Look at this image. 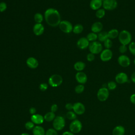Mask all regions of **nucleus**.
Returning a JSON list of instances; mask_svg holds the SVG:
<instances>
[{"label": "nucleus", "mask_w": 135, "mask_h": 135, "mask_svg": "<svg viewBox=\"0 0 135 135\" xmlns=\"http://www.w3.org/2000/svg\"><path fill=\"white\" fill-rule=\"evenodd\" d=\"M65 124V119L62 116H57L55 118L53 122V126L54 129L56 131L62 130Z\"/></svg>", "instance_id": "obj_5"}, {"label": "nucleus", "mask_w": 135, "mask_h": 135, "mask_svg": "<svg viewBox=\"0 0 135 135\" xmlns=\"http://www.w3.org/2000/svg\"><path fill=\"white\" fill-rule=\"evenodd\" d=\"M33 135H45V131L44 129L41 126H37L34 127L33 129Z\"/></svg>", "instance_id": "obj_22"}, {"label": "nucleus", "mask_w": 135, "mask_h": 135, "mask_svg": "<svg viewBox=\"0 0 135 135\" xmlns=\"http://www.w3.org/2000/svg\"><path fill=\"white\" fill-rule=\"evenodd\" d=\"M47 88H48V85L46 83H42L40 84V85L39 86V88L42 91H46L47 90Z\"/></svg>", "instance_id": "obj_41"}, {"label": "nucleus", "mask_w": 135, "mask_h": 135, "mask_svg": "<svg viewBox=\"0 0 135 135\" xmlns=\"http://www.w3.org/2000/svg\"><path fill=\"white\" fill-rule=\"evenodd\" d=\"M21 135H30V134H28V133H22Z\"/></svg>", "instance_id": "obj_48"}, {"label": "nucleus", "mask_w": 135, "mask_h": 135, "mask_svg": "<svg viewBox=\"0 0 135 135\" xmlns=\"http://www.w3.org/2000/svg\"><path fill=\"white\" fill-rule=\"evenodd\" d=\"M25 127L27 130H32L34 127V123L32 121H28L25 124Z\"/></svg>", "instance_id": "obj_36"}, {"label": "nucleus", "mask_w": 135, "mask_h": 135, "mask_svg": "<svg viewBox=\"0 0 135 135\" xmlns=\"http://www.w3.org/2000/svg\"><path fill=\"white\" fill-rule=\"evenodd\" d=\"M130 100L131 103L135 104V93L132 94L130 98Z\"/></svg>", "instance_id": "obj_44"}, {"label": "nucleus", "mask_w": 135, "mask_h": 135, "mask_svg": "<svg viewBox=\"0 0 135 135\" xmlns=\"http://www.w3.org/2000/svg\"><path fill=\"white\" fill-rule=\"evenodd\" d=\"M125 129L122 126H116L112 131V135H124Z\"/></svg>", "instance_id": "obj_21"}, {"label": "nucleus", "mask_w": 135, "mask_h": 135, "mask_svg": "<svg viewBox=\"0 0 135 135\" xmlns=\"http://www.w3.org/2000/svg\"><path fill=\"white\" fill-rule=\"evenodd\" d=\"M33 31L35 35L39 36L43 33L44 31V27L41 23H36L33 26Z\"/></svg>", "instance_id": "obj_16"}, {"label": "nucleus", "mask_w": 135, "mask_h": 135, "mask_svg": "<svg viewBox=\"0 0 135 135\" xmlns=\"http://www.w3.org/2000/svg\"><path fill=\"white\" fill-rule=\"evenodd\" d=\"M115 82L119 84H123L128 82V77L127 74L124 72L118 73L115 77Z\"/></svg>", "instance_id": "obj_12"}, {"label": "nucleus", "mask_w": 135, "mask_h": 135, "mask_svg": "<svg viewBox=\"0 0 135 135\" xmlns=\"http://www.w3.org/2000/svg\"><path fill=\"white\" fill-rule=\"evenodd\" d=\"M84 90V86L83 84H80L78 85H76L75 88V91L78 94H80L83 92Z\"/></svg>", "instance_id": "obj_34"}, {"label": "nucleus", "mask_w": 135, "mask_h": 135, "mask_svg": "<svg viewBox=\"0 0 135 135\" xmlns=\"http://www.w3.org/2000/svg\"><path fill=\"white\" fill-rule=\"evenodd\" d=\"M59 26L61 31L65 33H70L73 31V26L72 23L68 21H61Z\"/></svg>", "instance_id": "obj_6"}, {"label": "nucleus", "mask_w": 135, "mask_h": 135, "mask_svg": "<svg viewBox=\"0 0 135 135\" xmlns=\"http://www.w3.org/2000/svg\"><path fill=\"white\" fill-rule=\"evenodd\" d=\"M128 45V49L130 52L135 56V42H131Z\"/></svg>", "instance_id": "obj_35"}, {"label": "nucleus", "mask_w": 135, "mask_h": 135, "mask_svg": "<svg viewBox=\"0 0 135 135\" xmlns=\"http://www.w3.org/2000/svg\"><path fill=\"white\" fill-rule=\"evenodd\" d=\"M62 135H74L73 133L71 131H65L62 133Z\"/></svg>", "instance_id": "obj_47"}, {"label": "nucleus", "mask_w": 135, "mask_h": 135, "mask_svg": "<svg viewBox=\"0 0 135 135\" xmlns=\"http://www.w3.org/2000/svg\"><path fill=\"white\" fill-rule=\"evenodd\" d=\"M75 79L76 81L80 84H83L85 83L88 80V77L86 74L82 72H78L75 75Z\"/></svg>", "instance_id": "obj_15"}, {"label": "nucleus", "mask_w": 135, "mask_h": 135, "mask_svg": "<svg viewBox=\"0 0 135 135\" xmlns=\"http://www.w3.org/2000/svg\"><path fill=\"white\" fill-rule=\"evenodd\" d=\"M103 1L102 0H91L89 5L90 7L94 11H97L101 8L102 6Z\"/></svg>", "instance_id": "obj_19"}, {"label": "nucleus", "mask_w": 135, "mask_h": 135, "mask_svg": "<svg viewBox=\"0 0 135 135\" xmlns=\"http://www.w3.org/2000/svg\"><path fill=\"white\" fill-rule=\"evenodd\" d=\"M73 110L75 114L81 115L85 112V108L83 104L81 102H76L73 104Z\"/></svg>", "instance_id": "obj_13"}, {"label": "nucleus", "mask_w": 135, "mask_h": 135, "mask_svg": "<svg viewBox=\"0 0 135 135\" xmlns=\"http://www.w3.org/2000/svg\"><path fill=\"white\" fill-rule=\"evenodd\" d=\"M86 37L90 42L96 41L98 39V34L97 33L91 32L87 34Z\"/></svg>", "instance_id": "obj_28"}, {"label": "nucleus", "mask_w": 135, "mask_h": 135, "mask_svg": "<svg viewBox=\"0 0 135 135\" xmlns=\"http://www.w3.org/2000/svg\"><path fill=\"white\" fill-rule=\"evenodd\" d=\"M103 24L101 22L97 21L93 23L91 27V30L95 33H99L102 31Z\"/></svg>", "instance_id": "obj_17"}, {"label": "nucleus", "mask_w": 135, "mask_h": 135, "mask_svg": "<svg viewBox=\"0 0 135 135\" xmlns=\"http://www.w3.org/2000/svg\"><path fill=\"white\" fill-rule=\"evenodd\" d=\"M85 68V63L82 61H78L74 64V69L78 71H82Z\"/></svg>", "instance_id": "obj_24"}, {"label": "nucleus", "mask_w": 135, "mask_h": 135, "mask_svg": "<svg viewBox=\"0 0 135 135\" xmlns=\"http://www.w3.org/2000/svg\"><path fill=\"white\" fill-rule=\"evenodd\" d=\"M82 128V125L81 121L76 119L72 121L69 126L70 130L73 133H77L80 132Z\"/></svg>", "instance_id": "obj_9"}, {"label": "nucleus", "mask_w": 135, "mask_h": 135, "mask_svg": "<svg viewBox=\"0 0 135 135\" xmlns=\"http://www.w3.org/2000/svg\"><path fill=\"white\" fill-rule=\"evenodd\" d=\"M105 14V10L104 8H100L96 11L95 12V16L98 18H103Z\"/></svg>", "instance_id": "obj_29"}, {"label": "nucleus", "mask_w": 135, "mask_h": 135, "mask_svg": "<svg viewBox=\"0 0 135 135\" xmlns=\"http://www.w3.org/2000/svg\"><path fill=\"white\" fill-rule=\"evenodd\" d=\"M7 8V4L4 2L0 3V12H4Z\"/></svg>", "instance_id": "obj_40"}, {"label": "nucleus", "mask_w": 135, "mask_h": 135, "mask_svg": "<svg viewBox=\"0 0 135 135\" xmlns=\"http://www.w3.org/2000/svg\"><path fill=\"white\" fill-rule=\"evenodd\" d=\"M83 29H84V27L82 24H77L73 26L72 32L76 34H78L81 33L83 32Z\"/></svg>", "instance_id": "obj_26"}, {"label": "nucleus", "mask_w": 135, "mask_h": 135, "mask_svg": "<svg viewBox=\"0 0 135 135\" xmlns=\"http://www.w3.org/2000/svg\"><path fill=\"white\" fill-rule=\"evenodd\" d=\"M55 118V115L54 113L51 111L46 113L44 116V119L47 122H50L54 120Z\"/></svg>", "instance_id": "obj_27"}, {"label": "nucleus", "mask_w": 135, "mask_h": 135, "mask_svg": "<svg viewBox=\"0 0 135 135\" xmlns=\"http://www.w3.org/2000/svg\"><path fill=\"white\" fill-rule=\"evenodd\" d=\"M117 88V83L114 81H111L107 83V88L109 90H113Z\"/></svg>", "instance_id": "obj_33"}, {"label": "nucleus", "mask_w": 135, "mask_h": 135, "mask_svg": "<svg viewBox=\"0 0 135 135\" xmlns=\"http://www.w3.org/2000/svg\"><path fill=\"white\" fill-rule=\"evenodd\" d=\"M133 63H134V64L135 65V57H134V59H133Z\"/></svg>", "instance_id": "obj_49"}, {"label": "nucleus", "mask_w": 135, "mask_h": 135, "mask_svg": "<svg viewBox=\"0 0 135 135\" xmlns=\"http://www.w3.org/2000/svg\"><path fill=\"white\" fill-rule=\"evenodd\" d=\"M112 56L113 53L110 49H105L103 50L100 54V60L103 62H108L110 61Z\"/></svg>", "instance_id": "obj_10"}, {"label": "nucleus", "mask_w": 135, "mask_h": 135, "mask_svg": "<svg viewBox=\"0 0 135 135\" xmlns=\"http://www.w3.org/2000/svg\"><path fill=\"white\" fill-rule=\"evenodd\" d=\"M44 17L43 15L40 13H37L35 14L34 16V19L36 23H41L43 21Z\"/></svg>", "instance_id": "obj_30"}, {"label": "nucleus", "mask_w": 135, "mask_h": 135, "mask_svg": "<svg viewBox=\"0 0 135 135\" xmlns=\"http://www.w3.org/2000/svg\"><path fill=\"white\" fill-rule=\"evenodd\" d=\"M118 63L122 67H128L131 63L130 58L125 54H121L118 58Z\"/></svg>", "instance_id": "obj_11"}, {"label": "nucleus", "mask_w": 135, "mask_h": 135, "mask_svg": "<svg viewBox=\"0 0 135 135\" xmlns=\"http://www.w3.org/2000/svg\"><path fill=\"white\" fill-rule=\"evenodd\" d=\"M48 82L50 86L52 87H57L62 84L63 79L60 75L54 74L49 78Z\"/></svg>", "instance_id": "obj_4"}, {"label": "nucleus", "mask_w": 135, "mask_h": 135, "mask_svg": "<svg viewBox=\"0 0 135 135\" xmlns=\"http://www.w3.org/2000/svg\"><path fill=\"white\" fill-rule=\"evenodd\" d=\"M119 34V31L116 28H112L108 32V38L110 39H114L118 37Z\"/></svg>", "instance_id": "obj_23"}, {"label": "nucleus", "mask_w": 135, "mask_h": 135, "mask_svg": "<svg viewBox=\"0 0 135 135\" xmlns=\"http://www.w3.org/2000/svg\"><path fill=\"white\" fill-rule=\"evenodd\" d=\"M128 50V47H127V45H121L119 46V52L122 54H124Z\"/></svg>", "instance_id": "obj_37"}, {"label": "nucleus", "mask_w": 135, "mask_h": 135, "mask_svg": "<svg viewBox=\"0 0 135 135\" xmlns=\"http://www.w3.org/2000/svg\"><path fill=\"white\" fill-rule=\"evenodd\" d=\"M36 109L34 108V107H31L30 110H29V112L30 113L32 114V115H33L34 114H35L36 113Z\"/></svg>", "instance_id": "obj_45"}, {"label": "nucleus", "mask_w": 135, "mask_h": 135, "mask_svg": "<svg viewBox=\"0 0 135 135\" xmlns=\"http://www.w3.org/2000/svg\"><path fill=\"white\" fill-rule=\"evenodd\" d=\"M113 45V42L111 39L108 38L103 42V46L107 49H110Z\"/></svg>", "instance_id": "obj_31"}, {"label": "nucleus", "mask_w": 135, "mask_h": 135, "mask_svg": "<svg viewBox=\"0 0 135 135\" xmlns=\"http://www.w3.org/2000/svg\"><path fill=\"white\" fill-rule=\"evenodd\" d=\"M88 48L90 52L94 54H100L103 50V46L101 42L97 41L90 42Z\"/></svg>", "instance_id": "obj_3"}, {"label": "nucleus", "mask_w": 135, "mask_h": 135, "mask_svg": "<svg viewBox=\"0 0 135 135\" xmlns=\"http://www.w3.org/2000/svg\"><path fill=\"white\" fill-rule=\"evenodd\" d=\"M131 80L132 82L135 83V71L132 73V74L131 75Z\"/></svg>", "instance_id": "obj_46"}, {"label": "nucleus", "mask_w": 135, "mask_h": 135, "mask_svg": "<svg viewBox=\"0 0 135 135\" xmlns=\"http://www.w3.org/2000/svg\"><path fill=\"white\" fill-rule=\"evenodd\" d=\"M45 135H57V132L54 129L50 128L45 132Z\"/></svg>", "instance_id": "obj_38"}, {"label": "nucleus", "mask_w": 135, "mask_h": 135, "mask_svg": "<svg viewBox=\"0 0 135 135\" xmlns=\"http://www.w3.org/2000/svg\"><path fill=\"white\" fill-rule=\"evenodd\" d=\"M94 59H95V54L90 52L87 54L86 60L89 62H92L94 60Z\"/></svg>", "instance_id": "obj_39"}, {"label": "nucleus", "mask_w": 135, "mask_h": 135, "mask_svg": "<svg viewBox=\"0 0 135 135\" xmlns=\"http://www.w3.org/2000/svg\"><path fill=\"white\" fill-rule=\"evenodd\" d=\"M103 8L107 11H112L118 6L117 0H104L102 3Z\"/></svg>", "instance_id": "obj_7"}, {"label": "nucleus", "mask_w": 135, "mask_h": 135, "mask_svg": "<svg viewBox=\"0 0 135 135\" xmlns=\"http://www.w3.org/2000/svg\"><path fill=\"white\" fill-rule=\"evenodd\" d=\"M44 18L48 25L52 27L59 26L61 22V16L59 11L53 8H49L44 12Z\"/></svg>", "instance_id": "obj_1"}, {"label": "nucleus", "mask_w": 135, "mask_h": 135, "mask_svg": "<svg viewBox=\"0 0 135 135\" xmlns=\"http://www.w3.org/2000/svg\"><path fill=\"white\" fill-rule=\"evenodd\" d=\"M118 37L119 42L122 45H128L132 41L131 34L129 31L126 30H123L120 32Z\"/></svg>", "instance_id": "obj_2"}, {"label": "nucleus", "mask_w": 135, "mask_h": 135, "mask_svg": "<svg viewBox=\"0 0 135 135\" xmlns=\"http://www.w3.org/2000/svg\"><path fill=\"white\" fill-rule=\"evenodd\" d=\"M57 104H53L51 105V112H55L57 111Z\"/></svg>", "instance_id": "obj_43"}, {"label": "nucleus", "mask_w": 135, "mask_h": 135, "mask_svg": "<svg viewBox=\"0 0 135 135\" xmlns=\"http://www.w3.org/2000/svg\"><path fill=\"white\" fill-rule=\"evenodd\" d=\"M27 65L31 69H36L38 65V62L34 57H29L26 61Z\"/></svg>", "instance_id": "obj_18"}, {"label": "nucleus", "mask_w": 135, "mask_h": 135, "mask_svg": "<svg viewBox=\"0 0 135 135\" xmlns=\"http://www.w3.org/2000/svg\"><path fill=\"white\" fill-rule=\"evenodd\" d=\"M90 42L88 40L86 37H82L78 40L76 43L77 46L81 50H84L89 47Z\"/></svg>", "instance_id": "obj_14"}, {"label": "nucleus", "mask_w": 135, "mask_h": 135, "mask_svg": "<svg viewBox=\"0 0 135 135\" xmlns=\"http://www.w3.org/2000/svg\"><path fill=\"white\" fill-rule=\"evenodd\" d=\"M109 90L107 88L102 87L98 91L97 98L101 102L105 101L109 97Z\"/></svg>", "instance_id": "obj_8"}, {"label": "nucleus", "mask_w": 135, "mask_h": 135, "mask_svg": "<svg viewBox=\"0 0 135 135\" xmlns=\"http://www.w3.org/2000/svg\"><path fill=\"white\" fill-rule=\"evenodd\" d=\"M31 119V121L36 124H41L43 123L44 120V117L39 114H34L32 115Z\"/></svg>", "instance_id": "obj_20"}, {"label": "nucleus", "mask_w": 135, "mask_h": 135, "mask_svg": "<svg viewBox=\"0 0 135 135\" xmlns=\"http://www.w3.org/2000/svg\"><path fill=\"white\" fill-rule=\"evenodd\" d=\"M73 104L71 103H68L65 105V108L69 111H71V110H73Z\"/></svg>", "instance_id": "obj_42"}, {"label": "nucleus", "mask_w": 135, "mask_h": 135, "mask_svg": "<svg viewBox=\"0 0 135 135\" xmlns=\"http://www.w3.org/2000/svg\"><path fill=\"white\" fill-rule=\"evenodd\" d=\"M66 117L68 119L71 120H74L76 119V115L74 112L69 111L67 112L66 113Z\"/></svg>", "instance_id": "obj_32"}, {"label": "nucleus", "mask_w": 135, "mask_h": 135, "mask_svg": "<svg viewBox=\"0 0 135 135\" xmlns=\"http://www.w3.org/2000/svg\"><path fill=\"white\" fill-rule=\"evenodd\" d=\"M108 38V32L102 31L98 34V39L100 42H104Z\"/></svg>", "instance_id": "obj_25"}]
</instances>
